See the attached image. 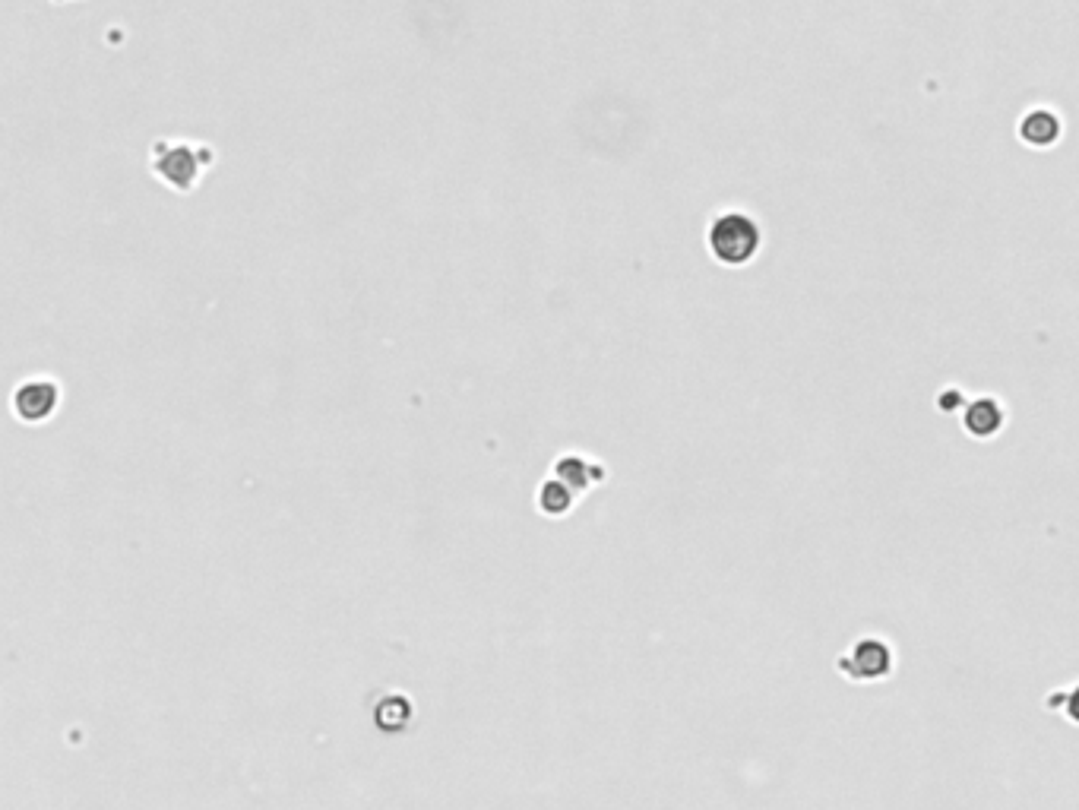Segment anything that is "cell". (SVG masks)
Wrapping results in <instances>:
<instances>
[{"mask_svg": "<svg viewBox=\"0 0 1079 810\" xmlns=\"http://www.w3.org/2000/svg\"><path fill=\"white\" fill-rule=\"evenodd\" d=\"M54 4H73V0H54Z\"/></svg>", "mask_w": 1079, "mask_h": 810, "instance_id": "ba28073f", "label": "cell"}, {"mask_svg": "<svg viewBox=\"0 0 1079 810\" xmlns=\"http://www.w3.org/2000/svg\"><path fill=\"white\" fill-rule=\"evenodd\" d=\"M554 475L561 478V481H567L573 491H586L592 481L602 475V469H595L592 462L583 459V456L567 453V456H561V459L554 462Z\"/></svg>", "mask_w": 1079, "mask_h": 810, "instance_id": "277c9868", "label": "cell"}, {"mask_svg": "<svg viewBox=\"0 0 1079 810\" xmlns=\"http://www.w3.org/2000/svg\"><path fill=\"white\" fill-rule=\"evenodd\" d=\"M570 504H573V488L561 478L545 481L542 491H538V507H542V513H548V516H564L570 510Z\"/></svg>", "mask_w": 1079, "mask_h": 810, "instance_id": "8992f818", "label": "cell"}, {"mask_svg": "<svg viewBox=\"0 0 1079 810\" xmlns=\"http://www.w3.org/2000/svg\"><path fill=\"white\" fill-rule=\"evenodd\" d=\"M13 415L23 424H45L61 405V387L54 377H29L13 390Z\"/></svg>", "mask_w": 1079, "mask_h": 810, "instance_id": "3957f363", "label": "cell"}, {"mask_svg": "<svg viewBox=\"0 0 1079 810\" xmlns=\"http://www.w3.org/2000/svg\"><path fill=\"white\" fill-rule=\"evenodd\" d=\"M1057 133H1061V124L1048 111H1032L1023 121V140L1032 146H1051L1057 140Z\"/></svg>", "mask_w": 1079, "mask_h": 810, "instance_id": "5b68a950", "label": "cell"}, {"mask_svg": "<svg viewBox=\"0 0 1079 810\" xmlns=\"http://www.w3.org/2000/svg\"><path fill=\"white\" fill-rule=\"evenodd\" d=\"M216 165V149L194 140H156L149 146V171L175 194H194Z\"/></svg>", "mask_w": 1079, "mask_h": 810, "instance_id": "6da1fadb", "label": "cell"}, {"mask_svg": "<svg viewBox=\"0 0 1079 810\" xmlns=\"http://www.w3.org/2000/svg\"><path fill=\"white\" fill-rule=\"evenodd\" d=\"M969 415H978V421H969L972 434H991L1000 424V412L994 409V402H978Z\"/></svg>", "mask_w": 1079, "mask_h": 810, "instance_id": "52a82bcc", "label": "cell"}, {"mask_svg": "<svg viewBox=\"0 0 1079 810\" xmlns=\"http://www.w3.org/2000/svg\"><path fill=\"white\" fill-rule=\"evenodd\" d=\"M706 244L712 260H719L722 266H744L760 250V228L744 212H722V216L712 219Z\"/></svg>", "mask_w": 1079, "mask_h": 810, "instance_id": "7a4b0ae2", "label": "cell"}]
</instances>
